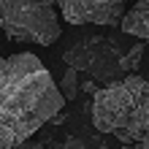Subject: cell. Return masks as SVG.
<instances>
[{
    "label": "cell",
    "instance_id": "cell-1",
    "mask_svg": "<svg viewBox=\"0 0 149 149\" xmlns=\"http://www.w3.org/2000/svg\"><path fill=\"white\" fill-rule=\"evenodd\" d=\"M63 106V92L36 54L0 57V149L27 141Z\"/></svg>",
    "mask_w": 149,
    "mask_h": 149
},
{
    "label": "cell",
    "instance_id": "cell-2",
    "mask_svg": "<svg viewBox=\"0 0 149 149\" xmlns=\"http://www.w3.org/2000/svg\"><path fill=\"white\" fill-rule=\"evenodd\" d=\"M92 125L125 144L149 149V81L136 73L100 87L92 98Z\"/></svg>",
    "mask_w": 149,
    "mask_h": 149
},
{
    "label": "cell",
    "instance_id": "cell-3",
    "mask_svg": "<svg viewBox=\"0 0 149 149\" xmlns=\"http://www.w3.org/2000/svg\"><path fill=\"white\" fill-rule=\"evenodd\" d=\"M0 27L11 41L52 46L63 30L54 0H0Z\"/></svg>",
    "mask_w": 149,
    "mask_h": 149
},
{
    "label": "cell",
    "instance_id": "cell-4",
    "mask_svg": "<svg viewBox=\"0 0 149 149\" xmlns=\"http://www.w3.org/2000/svg\"><path fill=\"white\" fill-rule=\"evenodd\" d=\"M117 52H119V46L114 41L87 38V41H79L76 46L65 49L63 60H65V65H73L79 71H90L95 81L111 84V81L125 76L119 71V57L122 54H117Z\"/></svg>",
    "mask_w": 149,
    "mask_h": 149
},
{
    "label": "cell",
    "instance_id": "cell-5",
    "mask_svg": "<svg viewBox=\"0 0 149 149\" xmlns=\"http://www.w3.org/2000/svg\"><path fill=\"white\" fill-rule=\"evenodd\" d=\"M68 24H119L127 0H57Z\"/></svg>",
    "mask_w": 149,
    "mask_h": 149
},
{
    "label": "cell",
    "instance_id": "cell-6",
    "mask_svg": "<svg viewBox=\"0 0 149 149\" xmlns=\"http://www.w3.org/2000/svg\"><path fill=\"white\" fill-rule=\"evenodd\" d=\"M122 33L136 36L149 43V0H133V8H127L119 22Z\"/></svg>",
    "mask_w": 149,
    "mask_h": 149
},
{
    "label": "cell",
    "instance_id": "cell-7",
    "mask_svg": "<svg viewBox=\"0 0 149 149\" xmlns=\"http://www.w3.org/2000/svg\"><path fill=\"white\" fill-rule=\"evenodd\" d=\"M141 57H144V43H136L133 49H127L119 57V71L122 73H136L138 65H141Z\"/></svg>",
    "mask_w": 149,
    "mask_h": 149
},
{
    "label": "cell",
    "instance_id": "cell-8",
    "mask_svg": "<svg viewBox=\"0 0 149 149\" xmlns=\"http://www.w3.org/2000/svg\"><path fill=\"white\" fill-rule=\"evenodd\" d=\"M60 92H63L65 103L73 100L76 95H79V68H73V65L65 68V76H63V84H60Z\"/></svg>",
    "mask_w": 149,
    "mask_h": 149
},
{
    "label": "cell",
    "instance_id": "cell-9",
    "mask_svg": "<svg viewBox=\"0 0 149 149\" xmlns=\"http://www.w3.org/2000/svg\"><path fill=\"white\" fill-rule=\"evenodd\" d=\"M79 90H84V92H98V84H95V79H87V81L84 84H79Z\"/></svg>",
    "mask_w": 149,
    "mask_h": 149
},
{
    "label": "cell",
    "instance_id": "cell-10",
    "mask_svg": "<svg viewBox=\"0 0 149 149\" xmlns=\"http://www.w3.org/2000/svg\"><path fill=\"white\" fill-rule=\"evenodd\" d=\"M11 149H43L38 141H22V144H16V146H11Z\"/></svg>",
    "mask_w": 149,
    "mask_h": 149
},
{
    "label": "cell",
    "instance_id": "cell-11",
    "mask_svg": "<svg viewBox=\"0 0 149 149\" xmlns=\"http://www.w3.org/2000/svg\"><path fill=\"white\" fill-rule=\"evenodd\" d=\"M117 149H141L138 144H122V146H117Z\"/></svg>",
    "mask_w": 149,
    "mask_h": 149
}]
</instances>
